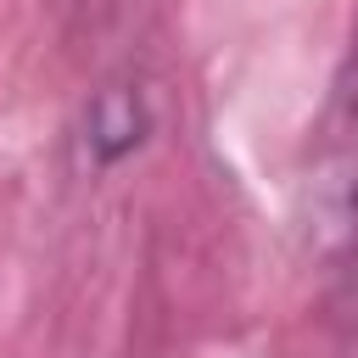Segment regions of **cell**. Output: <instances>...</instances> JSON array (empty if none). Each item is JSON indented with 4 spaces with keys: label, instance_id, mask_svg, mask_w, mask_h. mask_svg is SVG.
<instances>
[{
    "label": "cell",
    "instance_id": "cell-1",
    "mask_svg": "<svg viewBox=\"0 0 358 358\" xmlns=\"http://www.w3.org/2000/svg\"><path fill=\"white\" fill-rule=\"evenodd\" d=\"M319 196H324V218L336 246L347 252V263H358V22L336 73V95H330V117H324V145H319Z\"/></svg>",
    "mask_w": 358,
    "mask_h": 358
},
{
    "label": "cell",
    "instance_id": "cell-2",
    "mask_svg": "<svg viewBox=\"0 0 358 358\" xmlns=\"http://www.w3.org/2000/svg\"><path fill=\"white\" fill-rule=\"evenodd\" d=\"M90 151L95 162H117L145 140V101L134 90H101L90 106Z\"/></svg>",
    "mask_w": 358,
    "mask_h": 358
}]
</instances>
